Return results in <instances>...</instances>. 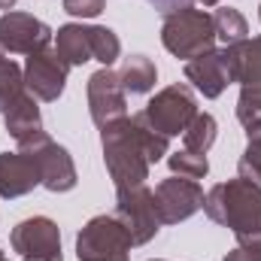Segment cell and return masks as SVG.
<instances>
[{
	"label": "cell",
	"instance_id": "cell-9",
	"mask_svg": "<svg viewBox=\"0 0 261 261\" xmlns=\"http://www.w3.org/2000/svg\"><path fill=\"white\" fill-rule=\"evenodd\" d=\"M189 76L197 79V88L206 94V97H216L222 88H225V82H228V61L222 64L216 55H200V61L197 64H189Z\"/></svg>",
	"mask_w": 261,
	"mask_h": 261
},
{
	"label": "cell",
	"instance_id": "cell-7",
	"mask_svg": "<svg viewBox=\"0 0 261 261\" xmlns=\"http://www.w3.org/2000/svg\"><path fill=\"white\" fill-rule=\"evenodd\" d=\"M40 164H28L21 161L18 155H0V195L3 197H15V195H24L31 186H37L40 179Z\"/></svg>",
	"mask_w": 261,
	"mask_h": 261
},
{
	"label": "cell",
	"instance_id": "cell-8",
	"mask_svg": "<svg viewBox=\"0 0 261 261\" xmlns=\"http://www.w3.org/2000/svg\"><path fill=\"white\" fill-rule=\"evenodd\" d=\"M167 200L173 203V210L167 213V222L192 216L197 206L203 203V197H200L195 182H182V179H170V182L158 186V203H167Z\"/></svg>",
	"mask_w": 261,
	"mask_h": 261
},
{
	"label": "cell",
	"instance_id": "cell-1",
	"mask_svg": "<svg viewBox=\"0 0 261 261\" xmlns=\"http://www.w3.org/2000/svg\"><path fill=\"white\" fill-rule=\"evenodd\" d=\"M58 49L64 58H70V64L88 61L91 55L97 61L110 64L119 55V40L107 28H73L70 24V28L58 31Z\"/></svg>",
	"mask_w": 261,
	"mask_h": 261
},
{
	"label": "cell",
	"instance_id": "cell-5",
	"mask_svg": "<svg viewBox=\"0 0 261 261\" xmlns=\"http://www.w3.org/2000/svg\"><path fill=\"white\" fill-rule=\"evenodd\" d=\"M49 40V28L31 15H3L0 18V43L15 52H34Z\"/></svg>",
	"mask_w": 261,
	"mask_h": 261
},
{
	"label": "cell",
	"instance_id": "cell-4",
	"mask_svg": "<svg viewBox=\"0 0 261 261\" xmlns=\"http://www.w3.org/2000/svg\"><path fill=\"white\" fill-rule=\"evenodd\" d=\"M195 116V100L186 88H170L164 91L158 100L149 103V110L143 113L146 122H152L161 134H179L186 130V122Z\"/></svg>",
	"mask_w": 261,
	"mask_h": 261
},
{
	"label": "cell",
	"instance_id": "cell-12",
	"mask_svg": "<svg viewBox=\"0 0 261 261\" xmlns=\"http://www.w3.org/2000/svg\"><path fill=\"white\" fill-rule=\"evenodd\" d=\"M149 3H155V6H161L164 12H170V9H176V6H173L176 0H149Z\"/></svg>",
	"mask_w": 261,
	"mask_h": 261
},
{
	"label": "cell",
	"instance_id": "cell-14",
	"mask_svg": "<svg viewBox=\"0 0 261 261\" xmlns=\"http://www.w3.org/2000/svg\"><path fill=\"white\" fill-rule=\"evenodd\" d=\"M0 261H3V258H0Z\"/></svg>",
	"mask_w": 261,
	"mask_h": 261
},
{
	"label": "cell",
	"instance_id": "cell-10",
	"mask_svg": "<svg viewBox=\"0 0 261 261\" xmlns=\"http://www.w3.org/2000/svg\"><path fill=\"white\" fill-rule=\"evenodd\" d=\"M122 82H125V88H130V91H149L152 82H155V67L149 64L143 55H137V58L128 61L125 73H122Z\"/></svg>",
	"mask_w": 261,
	"mask_h": 261
},
{
	"label": "cell",
	"instance_id": "cell-2",
	"mask_svg": "<svg viewBox=\"0 0 261 261\" xmlns=\"http://www.w3.org/2000/svg\"><path fill=\"white\" fill-rule=\"evenodd\" d=\"M164 43L173 55L179 58H192V55H203L213 43V21L200 12H186L179 9L176 15L167 18L164 24Z\"/></svg>",
	"mask_w": 261,
	"mask_h": 261
},
{
	"label": "cell",
	"instance_id": "cell-3",
	"mask_svg": "<svg viewBox=\"0 0 261 261\" xmlns=\"http://www.w3.org/2000/svg\"><path fill=\"white\" fill-rule=\"evenodd\" d=\"M15 249L24 261H61V243L58 228L49 219H28L12 234Z\"/></svg>",
	"mask_w": 261,
	"mask_h": 261
},
{
	"label": "cell",
	"instance_id": "cell-11",
	"mask_svg": "<svg viewBox=\"0 0 261 261\" xmlns=\"http://www.w3.org/2000/svg\"><path fill=\"white\" fill-rule=\"evenodd\" d=\"M103 6V0H64V9L70 15H97Z\"/></svg>",
	"mask_w": 261,
	"mask_h": 261
},
{
	"label": "cell",
	"instance_id": "cell-13",
	"mask_svg": "<svg viewBox=\"0 0 261 261\" xmlns=\"http://www.w3.org/2000/svg\"><path fill=\"white\" fill-rule=\"evenodd\" d=\"M203 3H213V0H203Z\"/></svg>",
	"mask_w": 261,
	"mask_h": 261
},
{
	"label": "cell",
	"instance_id": "cell-6",
	"mask_svg": "<svg viewBox=\"0 0 261 261\" xmlns=\"http://www.w3.org/2000/svg\"><path fill=\"white\" fill-rule=\"evenodd\" d=\"M28 73H31V88H34L43 100H55V97L61 94L67 67L61 64L55 55H49V52H43V55H31Z\"/></svg>",
	"mask_w": 261,
	"mask_h": 261
}]
</instances>
